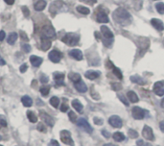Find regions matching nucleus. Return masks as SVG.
Returning a JSON list of instances; mask_svg holds the SVG:
<instances>
[{
	"instance_id": "51",
	"label": "nucleus",
	"mask_w": 164,
	"mask_h": 146,
	"mask_svg": "<svg viewBox=\"0 0 164 146\" xmlns=\"http://www.w3.org/2000/svg\"><path fill=\"white\" fill-rule=\"evenodd\" d=\"M159 128H160V130H161V132L164 133V121H161V122L159 123Z\"/></svg>"
},
{
	"instance_id": "30",
	"label": "nucleus",
	"mask_w": 164,
	"mask_h": 146,
	"mask_svg": "<svg viewBox=\"0 0 164 146\" xmlns=\"http://www.w3.org/2000/svg\"><path fill=\"white\" fill-rule=\"evenodd\" d=\"M76 9H77V11L82 14H88L90 13V10L87 7H84V6H78Z\"/></svg>"
},
{
	"instance_id": "57",
	"label": "nucleus",
	"mask_w": 164,
	"mask_h": 146,
	"mask_svg": "<svg viewBox=\"0 0 164 146\" xmlns=\"http://www.w3.org/2000/svg\"><path fill=\"white\" fill-rule=\"evenodd\" d=\"M160 105H161V107L164 109V98L162 99V100H161V103H160Z\"/></svg>"
},
{
	"instance_id": "58",
	"label": "nucleus",
	"mask_w": 164,
	"mask_h": 146,
	"mask_svg": "<svg viewBox=\"0 0 164 146\" xmlns=\"http://www.w3.org/2000/svg\"><path fill=\"white\" fill-rule=\"evenodd\" d=\"M104 146H115V145H113V144H110V143H109V144H105Z\"/></svg>"
},
{
	"instance_id": "6",
	"label": "nucleus",
	"mask_w": 164,
	"mask_h": 146,
	"mask_svg": "<svg viewBox=\"0 0 164 146\" xmlns=\"http://www.w3.org/2000/svg\"><path fill=\"white\" fill-rule=\"evenodd\" d=\"M77 124H78L79 127L82 128L84 131H86L88 134H91L93 132L92 127L90 126V124L87 122V120L86 118H80V119H78V120H77Z\"/></svg>"
},
{
	"instance_id": "55",
	"label": "nucleus",
	"mask_w": 164,
	"mask_h": 146,
	"mask_svg": "<svg viewBox=\"0 0 164 146\" xmlns=\"http://www.w3.org/2000/svg\"><path fill=\"white\" fill-rule=\"evenodd\" d=\"M20 34H21V38H22V36H23V39H24V40H28L27 36H26V34H25L24 32H22V31H21V32H20Z\"/></svg>"
},
{
	"instance_id": "50",
	"label": "nucleus",
	"mask_w": 164,
	"mask_h": 146,
	"mask_svg": "<svg viewBox=\"0 0 164 146\" xmlns=\"http://www.w3.org/2000/svg\"><path fill=\"white\" fill-rule=\"evenodd\" d=\"M49 146H60V144L57 140H51V142L49 143Z\"/></svg>"
},
{
	"instance_id": "28",
	"label": "nucleus",
	"mask_w": 164,
	"mask_h": 146,
	"mask_svg": "<svg viewBox=\"0 0 164 146\" xmlns=\"http://www.w3.org/2000/svg\"><path fill=\"white\" fill-rule=\"evenodd\" d=\"M113 139L115 140V141H123V140L125 139V135H123V133H120V132H116L113 134Z\"/></svg>"
},
{
	"instance_id": "12",
	"label": "nucleus",
	"mask_w": 164,
	"mask_h": 146,
	"mask_svg": "<svg viewBox=\"0 0 164 146\" xmlns=\"http://www.w3.org/2000/svg\"><path fill=\"white\" fill-rule=\"evenodd\" d=\"M97 21L100 23H108L109 22V17L106 12L99 11L97 14Z\"/></svg>"
},
{
	"instance_id": "36",
	"label": "nucleus",
	"mask_w": 164,
	"mask_h": 146,
	"mask_svg": "<svg viewBox=\"0 0 164 146\" xmlns=\"http://www.w3.org/2000/svg\"><path fill=\"white\" fill-rule=\"evenodd\" d=\"M68 116H69V119H70L71 122H76L78 120L76 113H74V112H69V113H68Z\"/></svg>"
},
{
	"instance_id": "13",
	"label": "nucleus",
	"mask_w": 164,
	"mask_h": 146,
	"mask_svg": "<svg viewBox=\"0 0 164 146\" xmlns=\"http://www.w3.org/2000/svg\"><path fill=\"white\" fill-rule=\"evenodd\" d=\"M74 86H75V88H76V90L79 92L84 93V92H87V85L84 84V83L82 80L78 81L76 83H74Z\"/></svg>"
},
{
	"instance_id": "40",
	"label": "nucleus",
	"mask_w": 164,
	"mask_h": 146,
	"mask_svg": "<svg viewBox=\"0 0 164 146\" xmlns=\"http://www.w3.org/2000/svg\"><path fill=\"white\" fill-rule=\"evenodd\" d=\"M103 43H104L106 46H108V47H109V46L112 44V40H110V39H105V40H103Z\"/></svg>"
},
{
	"instance_id": "56",
	"label": "nucleus",
	"mask_w": 164,
	"mask_h": 146,
	"mask_svg": "<svg viewBox=\"0 0 164 146\" xmlns=\"http://www.w3.org/2000/svg\"><path fill=\"white\" fill-rule=\"evenodd\" d=\"M6 65V62H5L1 57H0V65Z\"/></svg>"
},
{
	"instance_id": "20",
	"label": "nucleus",
	"mask_w": 164,
	"mask_h": 146,
	"mask_svg": "<svg viewBox=\"0 0 164 146\" xmlns=\"http://www.w3.org/2000/svg\"><path fill=\"white\" fill-rule=\"evenodd\" d=\"M45 7H46V1H44V0H39V1L35 4V10L38 12L43 11Z\"/></svg>"
},
{
	"instance_id": "34",
	"label": "nucleus",
	"mask_w": 164,
	"mask_h": 146,
	"mask_svg": "<svg viewBox=\"0 0 164 146\" xmlns=\"http://www.w3.org/2000/svg\"><path fill=\"white\" fill-rule=\"evenodd\" d=\"M128 134L130 135V138H138V135H139L138 133H137L135 130H133V129H130Z\"/></svg>"
},
{
	"instance_id": "3",
	"label": "nucleus",
	"mask_w": 164,
	"mask_h": 146,
	"mask_svg": "<svg viewBox=\"0 0 164 146\" xmlns=\"http://www.w3.org/2000/svg\"><path fill=\"white\" fill-rule=\"evenodd\" d=\"M60 138H61V140L65 144L69 145V146H74V142H73V139L71 138V134L69 131H67V130H62V131H61Z\"/></svg>"
},
{
	"instance_id": "21",
	"label": "nucleus",
	"mask_w": 164,
	"mask_h": 146,
	"mask_svg": "<svg viewBox=\"0 0 164 146\" xmlns=\"http://www.w3.org/2000/svg\"><path fill=\"white\" fill-rule=\"evenodd\" d=\"M51 47V41L48 39L42 38L41 39V49L43 51L48 50Z\"/></svg>"
},
{
	"instance_id": "48",
	"label": "nucleus",
	"mask_w": 164,
	"mask_h": 146,
	"mask_svg": "<svg viewBox=\"0 0 164 146\" xmlns=\"http://www.w3.org/2000/svg\"><path fill=\"white\" fill-rule=\"evenodd\" d=\"M102 134H103L104 137H105V138H109L110 137V135H109V133L107 131V130H103V131H102Z\"/></svg>"
},
{
	"instance_id": "19",
	"label": "nucleus",
	"mask_w": 164,
	"mask_h": 146,
	"mask_svg": "<svg viewBox=\"0 0 164 146\" xmlns=\"http://www.w3.org/2000/svg\"><path fill=\"white\" fill-rule=\"evenodd\" d=\"M40 117L43 119L45 123L48 124L49 126H53V125H54V120H53V118L50 116H48L47 113H44L43 112H40Z\"/></svg>"
},
{
	"instance_id": "31",
	"label": "nucleus",
	"mask_w": 164,
	"mask_h": 146,
	"mask_svg": "<svg viewBox=\"0 0 164 146\" xmlns=\"http://www.w3.org/2000/svg\"><path fill=\"white\" fill-rule=\"evenodd\" d=\"M50 104L54 108H58V107H59V104H60V99L58 97H56V96H53L50 99Z\"/></svg>"
},
{
	"instance_id": "52",
	"label": "nucleus",
	"mask_w": 164,
	"mask_h": 146,
	"mask_svg": "<svg viewBox=\"0 0 164 146\" xmlns=\"http://www.w3.org/2000/svg\"><path fill=\"white\" fill-rule=\"evenodd\" d=\"M41 82H42V83H47V82H48V78H47V77H44V75H42V76H41Z\"/></svg>"
},
{
	"instance_id": "42",
	"label": "nucleus",
	"mask_w": 164,
	"mask_h": 146,
	"mask_svg": "<svg viewBox=\"0 0 164 146\" xmlns=\"http://www.w3.org/2000/svg\"><path fill=\"white\" fill-rule=\"evenodd\" d=\"M94 123L97 125H102L104 123V121H103V119L99 118V117H94Z\"/></svg>"
},
{
	"instance_id": "24",
	"label": "nucleus",
	"mask_w": 164,
	"mask_h": 146,
	"mask_svg": "<svg viewBox=\"0 0 164 146\" xmlns=\"http://www.w3.org/2000/svg\"><path fill=\"white\" fill-rule=\"evenodd\" d=\"M17 33H14V32L10 33L8 38H7V43L11 45H13L15 41H17Z\"/></svg>"
},
{
	"instance_id": "15",
	"label": "nucleus",
	"mask_w": 164,
	"mask_h": 146,
	"mask_svg": "<svg viewBox=\"0 0 164 146\" xmlns=\"http://www.w3.org/2000/svg\"><path fill=\"white\" fill-rule=\"evenodd\" d=\"M30 62H31V64L33 66L35 67H39L41 64H42V62H43V60H42V58H40V57H38V56H31L30 57Z\"/></svg>"
},
{
	"instance_id": "45",
	"label": "nucleus",
	"mask_w": 164,
	"mask_h": 146,
	"mask_svg": "<svg viewBox=\"0 0 164 146\" xmlns=\"http://www.w3.org/2000/svg\"><path fill=\"white\" fill-rule=\"evenodd\" d=\"M61 111H62V112H63V113L68 111V106H67V104H65V103L62 104V107H61Z\"/></svg>"
},
{
	"instance_id": "14",
	"label": "nucleus",
	"mask_w": 164,
	"mask_h": 146,
	"mask_svg": "<svg viewBox=\"0 0 164 146\" xmlns=\"http://www.w3.org/2000/svg\"><path fill=\"white\" fill-rule=\"evenodd\" d=\"M69 56L72 57L73 59H75L77 61H81L83 60V53L81 50L79 49H73L69 51Z\"/></svg>"
},
{
	"instance_id": "26",
	"label": "nucleus",
	"mask_w": 164,
	"mask_h": 146,
	"mask_svg": "<svg viewBox=\"0 0 164 146\" xmlns=\"http://www.w3.org/2000/svg\"><path fill=\"white\" fill-rule=\"evenodd\" d=\"M27 117L29 119V121L32 123H36L38 121V116H36V113L33 111H28L27 112Z\"/></svg>"
},
{
	"instance_id": "17",
	"label": "nucleus",
	"mask_w": 164,
	"mask_h": 146,
	"mask_svg": "<svg viewBox=\"0 0 164 146\" xmlns=\"http://www.w3.org/2000/svg\"><path fill=\"white\" fill-rule=\"evenodd\" d=\"M100 74H101V72H100V71L88 70V71L86 72L84 76H86V78H87V79H89V80H95L96 78H98L100 76Z\"/></svg>"
},
{
	"instance_id": "39",
	"label": "nucleus",
	"mask_w": 164,
	"mask_h": 146,
	"mask_svg": "<svg viewBox=\"0 0 164 146\" xmlns=\"http://www.w3.org/2000/svg\"><path fill=\"white\" fill-rule=\"evenodd\" d=\"M112 86V88L114 90H120L121 88H122V85L119 84V83H113Z\"/></svg>"
},
{
	"instance_id": "11",
	"label": "nucleus",
	"mask_w": 164,
	"mask_h": 146,
	"mask_svg": "<svg viewBox=\"0 0 164 146\" xmlns=\"http://www.w3.org/2000/svg\"><path fill=\"white\" fill-rule=\"evenodd\" d=\"M54 79L58 86H63L65 85V74L60 72H55L54 73Z\"/></svg>"
},
{
	"instance_id": "22",
	"label": "nucleus",
	"mask_w": 164,
	"mask_h": 146,
	"mask_svg": "<svg viewBox=\"0 0 164 146\" xmlns=\"http://www.w3.org/2000/svg\"><path fill=\"white\" fill-rule=\"evenodd\" d=\"M127 96H128L129 100L131 102V103H136L139 101V98L138 96H137V94L134 92V91H129L128 93H127Z\"/></svg>"
},
{
	"instance_id": "2",
	"label": "nucleus",
	"mask_w": 164,
	"mask_h": 146,
	"mask_svg": "<svg viewBox=\"0 0 164 146\" xmlns=\"http://www.w3.org/2000/svg\"><path fill=\"white\" fill-rule=\"evenodd\" d=\"M79 40H80V36L77 34H66L65 36L62 38V41L65 44L69 45V46H75L78 44Z\"/></svg>"
},
{
	"instance_id": "47",
	"label": "nucleus",
	"mask_w": 164,
	"mask_h": 146,
	"mask_svg": "<svg viewBox=\"0 0 164 146\" xmlns=\"http://www.w3.org/2000/svg\"><path fill=\"white\" fill-rule=\"evenodd\" d=\"M137 145L138 146H151L150 144H145V142L143 141V140H137Z\"/></svg>"
},
{
	"instance_id": "46",
	"label": "nucleus",
	"mask_w": 164,
	"mask_h": 146,
	"mask_svg": "<svg viewBox=\"0 0 164 146\" xmlns=\"http://www.w3.org/2000/svg\"><path fill=\"white\" fill-rule=\"evenodd\" d=\"M80 1L84 2V3H88V4H90V5H93L94 3H96L97 0H80Z\"/></svg>"
},
{
	"instance_id": "41",
	"label": "nucleus",
	"mask_w": 164,
	"mask_h": 146,
	"mask_svg": "<svg viewBox=\"0 0 164 146\" xmlns=\"http://www.w3.org/2000/svg\"><path fill=\"white\" fill-rule=\"evenodd\" d=\"M118 97H119V99H120V100H121V101H122V102H123V103L125 104L126 106H129V105H130V104H129V102L127 101V99H126V98L124 97V95H122V94H119V95H118Z\"/></svg>"
},
{
	"instance_id": "60",
	"label": "nucleus",
	"mask_w": 164,
	"mask_h": 146,
	"mask_svg": "<svg viewBox=\"0 0 164 146\" xmlns=\"http://www.w3.org/2000/svg\"><path fill=\"white\" fill-rule=\"evenodd\" d=\"M0 146H2V145H0Z\"/></svg>"
},
{
	"instance_id": "10",
	"label": "nucleus",
	"mask_w": 164,
	"mask_h": 146,
	"mask_svg": "<svg viewBox=\"0 0 164 146\" xmlns=\"http://www.w3.org/2000/svg\"><path fill=\"white\" fill-rule=\"evenodd\" d=\"M164 83L163 82H156L154 86V92L158 96H163L164 95Z\"/></svg>"
},
{
	"instance_id": "25",
	"label": "nucleus",
	"mask_w": 164,
	"mask_h": 146,
	"mask_svg": "<svg viewBox=\"0 0 164 146\" xmlns=\"http://www.w3.org/2000/svg\"><path fill=\"white\" fill-rule=\"evenodd\" d=\"M21 102H22V104L25 107H31L32 105H33V100H32V99L27 95H25L21 98Z\"/></svg>"
},
{
	"instance_id": "29",
	"label": "nucleus",
	"mask_w": 164,
	"mask_h": 146,
	"mask_svg": "<svg viewBox=\"0 0 164 146\" xmlns=\"http://www.w3.org/2000/svg\"><path fill=\"white\" fill-rule=\"evenodd\" d=\"M131 82L136 83V84H138V85H144V84H145L144 80L142 79V78H141L140 76H138V75L131 76Z\"/></svg>"
},
{
	"instance_id": "27",
	"label": "nucleus",
	"mask_w": 164,
	"mask_h": 146,
	"mask_svg": "<svg viewBox=\"0 0 164 146\" xmlns=\"http://www.w3.org/2000/svg\"><path fill=\"white\" fill-rule=\"evenodd\" d=\"M68 78H69L72 82L76 83V82L81 80V75L78 74V73H75V72H71V73H69V75H68Z\"/></svg>"
},
{
	"instance_id": "54",
	"label": "nucleus",
	"mask_w": 164,
	"mask_h": 146,
	"mask_svg": "<svg viewBox=\"0 0 164 146\" xmlns=\"http://www.w3.org/2000/svg\"><path fill=\"white\" fill-rule=\"evenodd\" d=\"M42 127H43V125H42V124H39L38 129H39V130H40V131H42V132H45V131H46V129H43Z\"/></svg>"
},
{
	"instance_id": "38",
	"label": "nucleus",
	"mask_w": 164,
	"mask_h": 146,
	"mask_svg": "<svg viewBox=\"0 0 164 146\" xmlns=\"http://www.w3.org/2000/svg\"><path fill=\"white\" fill-rule=\"evenodd\" d=\"M22 50L25 52V53H29V52L31 51V46L29 45V44H27V43H24V44H22Z\"/></svg>"
},
{
	"instance_id": "9",
	"label": "nucleus",
	"mask_w": 164,
	"mask_h": 146,
	"mask_svg": "<svg viewBox=\"0 0 164 146\" xmlns=\"http://www.w3.org/2000/svg\"><path fill=\"white\" fill-rule=\"evenodd\" d=\"M48 57H49V60L51 62H56L57 64V62H59L61 61V59L62 58V54L59 50H52L49 53Z\"/></svg>"
},
{
	"instance_id": "35",
	"label": "nucleus",
	"mask_w": 164,
	"mask_h": 146,
	"mask_svg": "<svg viewBox=\"0 0 164 146\" xmlns=\"http://www.w3.org/2000/svg\"><path fill=\"white\" fill-rule=\"evenodd\" d=\"M112 71H113L114 75H115L116 77H117V78H119V79H122V73H121V70H120L119 68H117V67L113 66V68H112Z\"/></svg>"
},
{
	"instance_id": "33",
	"label": "nucleus",
	"mask_w": 164,
	"mask_h": 146,
	"mask_svg": "<svg viewBox=\"0 0 164 146\" xmlns=\"http://www.w3.org/2000/svg\"><path fill=\"white\" fill-rule=\"evenodd\" d=\"M49 91H50V87H48V86H43L40 87V93L42 95L46 96L49 93Z\"/></svg>"
},
{
	"instance_id": "1",
	"label": "nucleus",
	"mask_w": 164,
	"mask_h": 146,
	"mask_svg": "<svg viewBox=\"0 0 164 146\" xmlns=\"http://www.w3.org/2000/svg\"><path fill=\"white\" fill-rule=\"evenodd\" d=\"M112 17H113V19L115 20V22L120 25L126 26L131 22V17L130 13L124 8L116 9L112 14Z\"/></svg>"
},
{
	"instance_id": "18",
	"label": "nucleus",
	"mask_w": 164,
	"mask_h": 146,
	"mask_svg": "<svg viewBox=\"0 0 164 146\" xmlns=\"http://www.w3.org/2000/svg\"><path fill=\"white\" fill-rule=\"evenodd\" d=\"M151 23L156 30H158V31H163L164 30V25H163V23H162V21L160 19L153 18L151 20Z\"/></svg>"
},
{
	"instance_id": "8",
	"label": "nucleus",
	"mask_w": 164,
	"mask_h": 146,
	"mask_svg": "<svg viewBox=\"0 0 164 146\" xmlns=\"http://www.w3.org/2000/svg\"><path fill=\"white\" fill-rule=\"evenodd\" d=\"M109 123L112 125L113 128H121V127H122V125H123L122 119H121L117 116H110L109 119Z\"/></svg>"
},
{
	"instance_id": "43",
	"label": "nucleus",
	"mask_w": 164,
	"mask_h": 146,
	"mask_svg": "<svg viewBox=\"0 0 164 146\" xmlns=\"http://www.w3.org/2000/svg\"><path fill=\"white\" fill-rule=\"evenodd\" d=\"M22 12H23V14H24V15H25L26 17H29L30 12H29V10H28V8H27V7L23 6V7H22Z\"/></svg>"
},
{
	"instance_id": "59",
	"label": "nucleus",
	"mask_w": 164,
	"mask_h": 146,
	"mask_svg": "<svg viewBox=\"0 0 164 146\" xmlns=\"http://www.w3.org/2000/svg\"><path fill=\"white\" fill-rule=\"evenodd\" d=\"M0 139H1V137H0Z\"/></svg>"
},
{
	"instance_id": "16",
	"label": "nucleus",
	"mask_w": 164,
	"mask_h": 146,
	"mask_svg": "<svg viewBox=\"0 0 164 146\" xmlns=\"http://www.w3.org/2000/svg\"><path fill=\"white\" fill-rule=\"evenodd\" d=\"M101 33L105 39H112L113 38V33L109 29V27H107V26H102Z\"/></svg>"
},
{
	"instance_id": "53",
	"label": "nucleus",
	"mask_w": 164,
	"mask_h": 146,
	"mask_svg": "<svg viewBox=\"0 0 164 146\" xmlns=\"http://www.w3.org/2000/svg\"><path fill=\"white\" fill-rule=\"evenodd\" d=\"M5 2H6L8 5H13L14 3V0H4Z\"/></svg>"
},
{
	"instance_id": "37",
	"label": "nucleus",
	"mask_w": 164,
	"mask_h": 146,
	"mask_svg": "<svg viewBox=\"0 0 164 146\" xmlns=\"http://www.w3.org/2000/svg\"><path fill=\"white\" fill-rule=\"evenodd\" d=\"M5 127H7V121L3 116H0V129L5 128Z\"/></svg>"
},
{
	"instance_id": "49",
	"label": "nucleus",
	"mask_w": 164,
	"mask_h": 146,
	"mask_svg": "<svg viewBox=\"0 0 164 146\" xmlns=\"http://www.w3.org/2000/svg\"><path fill=\"white\" fill-rule=\"evenodd\" d=\"M5 36H6V34H5L4 31H0V41H3L4 40Z\"/></svg>"
},
{
	"instance_id": "44",
	"label": "nucleus",
	"mask_w": 164,
	"mask_h": 146,
	"mask_svg": "<svg viewBox=\"0 0 164 146\" xmlns=\"http://www.w3.org/2000/svg\"><path fill=\"white\" fill-rule=\"evenodd\" d=\"M27 68H28V66H27V65L26 64H23L22 65L20 66V68H19V70L22 72V73H24V72H26V70H27Z\"/></svg>"
},
{
	"instance_id": "4",
	"label": "nucleus",
	"mask_w": 164,
	"mask_h": 146,
	"mask_svg": "<svg viewBox=\"0 0 164 146\" xmlns=\"http://www.w3.org/2000/svg\"><path fill=\"white\" fill-rule=\"evenodd\" d=\"M42 38L45 39H55L56 38V31L55 29L52 27L51 25H46L42 28Z\"/></svg>"
},
{
	"instance_id": "23",
	"label": "nucleus",
	"mask_w": 164,
	"mask_h": 146,
	"mask_svg": "<svg viewBox=\"0 0 164 146\" xmlns=\"http://www.w3.org/2000/svg\"><path fill=\"white\" fill-rule=\"evenodd\" d=\"M72 106H73V108L75 109L78 113H83L84 107L82 105V103L79 101V100H77V99H75V100L72 101Z\"/></svg>"
},
{
	"instance_id": "5",
	"label": "nucleus",
	"mask_w": 164,
	"mask_h": 146,
	"mask_svg": "<svg viewBox=\"0 0 164 146\" xmlns=\"http://www.w3.org/2000/svg\"><path fill=\"white\" fill-rule=\"evenodd\" d=\"M145 110L141 109L140 107H134L133 110H131V114H133V117L136 120H141L145 117V114H146Z\"/></svg>"
},
{
	"instance_id": "7",
	"label": "nucleus",
	"mask_w": 164,
	"mask_h": 146,
	"mask_svg": "<svg viewBox=\"0 0 164 146\" xmlns=\"http://www.w3.org/2000/svg\"><path fill=\"white\" fill-rule=\"evenodd\" d=\"M142 135L143 138L147 140H154L155 137H154V133H153V130L151 127H149L148 125H145L143 130H142Z\"/></svg>"
},
{
	"instance_id": "32",
	"label": "nucleus",
	"mask_w": 164,
	"mask_h": 146,
	"mask_svg": "<svg viewBox=\"0 0 164 146\" xmlns=\"http://www.w3.org/2000/svg\"><path fill=\"white\" fill-rule=\"evenodd\" d=\"M156 8L157 10V12L159 13L160 14H164V3L159 2L156 4Z\"/></svg>"
}]
</instances>
